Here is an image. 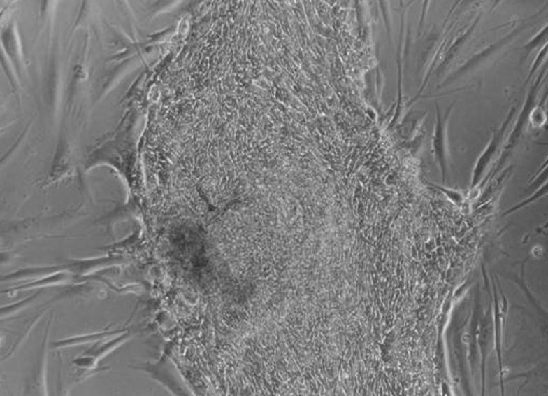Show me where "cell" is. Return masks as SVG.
<instances>
[{
  "mask_svg": "<svg viewBox=\"0 0 548 396\" xmlns=\"http://www.w3.org/2000/svg\"><path fill=\"white\" fill-rule=\"evenodd\" d=\"M505 127L506 124H504V126H503L500 132H498V133L494 134V135H493L492 139H491L488 147L484 149L482 155H481L480 157H479V159L477 160L476 165H475L474 173H473V178H471L470 190L476 188V187L478 186L479 183H480L481 178H482L484 172H486V167H488V165L490 164L493 155H496V150H498V145H500V138L503 137V133H504V129H505Z\"/></svg>",
  "mask_w": 548,
  "mask_h": 396,
  "instance_id": "1",
  "label": "cell"
},
{
  "mask_svg": "<svg viewBox=\"0 0 548 396\" xmlns=\"http://www.w3.org/2000/svg\"><path fill=\"white\" fill-rule=\"evenodd\" d=\"M447 121V116L445 122L441 120L439 109L437 108V125H435V133L433 138V150L437 162L440 167L442 181L447 179V147H445V122Z\"/></svg>",
  "mask_w": 548,
  "mask_h": 396,
  "instance_id": "2",
  "label": "cell"
},
{
  "mask_svg": "<svg viewBox=\"0 0 548 396\" xmlns=\"http://www.w3.org/2000/svg\"><path fill=\"white\" fill-rule=\"evenodd\" d=\"M478 334H476L477 342L481 353V369H482V393L484 390V370H486V353L490 344L491 332H492V318H491V309H489L484 319H481L479 326H477Z\"/></svg>",
  "mask_w": 548,
  "mask_h": 396,
  "instance_id": "3",
  "label": "cell"
},
{
  "mask_svg": "<svg viewBox=\"0 0 548 396\" xmlns=\"http://www.w3.org/2000/svg\"><path fill=\"white\" fill-rule=\"evenodd\" d=\"M431 186L435 187V188L439 189V190L445 192V196H447V198L450 199L451 201H453L455 204H459V203L463 202L462 194H459V192H457V191H453L451 190V189L442 188V187L437 186V185L431 184Z\"/></svg>",
  "mask_w": 548,
  "mask_h": 396,
  "instance_id": "4",
  "label": "cell"
}]
</instances>
